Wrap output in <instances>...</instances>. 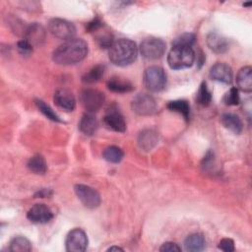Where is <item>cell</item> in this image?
Instances as JSON below:
<instances>
[{
	"label": "cell",
	"mask_w": 252,
	"mask_h": 252,
	"mask_svg": "<svg viewBox=\"0 0 252 252\" xmlns=\"http://www.w3.org/2000/svg\"><path fill=\"white\" fill-rule=\"evenodd\" d=\"M143 83L149 91L158 93L162 91L166 85V74L159 66H150L144 72Z\"/></svg>",
	"instance_id": "277c9868"
},
{
	"label": "cell",
	"mask_w": 252,
	"mask_h": 252,
	"mask_svg": "<svg viewBox=\"0 0 252 252\" xmlns=\"http://www.w3.org/2000/svg\"><path fill=\"white\" fill-rule=\"evenodd\" d=\"M167 108L171 111L181 114L186 120H188L190 117V105L187 100H184V99L171 100L167 103Z\"/></svg>",
	"instance_id": "484cf974"
},
{
	"label": "cell",
	"mask_w": 252,
	"mask_h": 252,
	"mask_svg": "<svg viewBox=\"0 0 252 252\" xmlns=\"http://www.w3.org/2000/svg\"><path fill=\"white\" fill-rule=\"evenodd\" d=\"M138 56L136 43L128 38H120L113 41L108 49V57L111 63L124 67L132 64Z\"/></svg>",
	"instance_id": "7a4b0ae2"
},
{
	"label": "cell",
	"mask_w": 252,
	"mask_h": 252,
	"mask_svg": "<svg viewBox=\"0 0 252 252\" xmlns=\"http://www.w3.org/2000/svg\"><path fill=\"white\" fill-rule=\"evenodd\" d=\"M104 26L102 20L98 17H95L94 18L92 21H90L89 23H87L86 25V31L88 32H94L98 30H100L102 27Z\"/></svg>",
	"instance_id": "d6a6232c"
},
{
	"label": "cell",
	"mask_w": 252,
	"mask_h": 252,
	"mask_svg": "<svg viewBox=\"0 0 252 252\" xmlns=\"http://www.w3.org/2000/svg\"><path fill=\"white\" fill-rule=\"evenodd\" d=\"M17 49H18L20 54H22L24 56H29V55H31L32 53L33 46L28 40L22 39V40L18 41Z\"/></svg>",
	"instance_id": "1f68e13d"
},
{
	"label": "cell",
	"mask_w": 252,
	"mask_h": 252,
	"mask_svg": "<svg viewBox=\"0 0 252 252\" xmlns=\"http://www.w3.org/2000/svg\"><path fill=\"white\" fill-rule=\"evenodd\" d=\"M237 90L250 94L252 92V68L250 66H244L239 69L236 75Z\"/></svg>",
	"instance_id": "ac0fdd59"
},
{
	"label": "cell",
	"mask_w": 252,
	"mask_h": 252,
	"mask_svg": "<svg viewBox=\"0 0 252 252\" xmlns=\"http://www.w3.org/2000/svg\"><path fill=\"white\" fill-rule=\"evenodd\" d=\"M98 128V122L96 118L92 113H85L80 122H79V129L82 133L87 136L94 135Z\"/></svg>",
	"instance_id": "7402d4cb"
},
{
	"label": "cell",
	"mask_w": 252,
	"mask_h": 252,
	"mask_svg": "<svg viewBox=\"0 0 252 252\" xmlns=\"http://www.w3.org/2000/svg\"><path fill=\"white\" fill-rule=\"evenodd\" d=\"M107 251H123V249L118 246H111L107 249Z\"/></svg>",
	"instance_id": "8d00e7d4"
},
{
	"label": "cell",
	"mask_w": 252,
	"mask_h": 252,
	"mask_svg": "<svg viewBox=\"0 0 252 252\" xmlns=\"http://www.w3.org/2000/svg\"><path fill=\"white\" fill-rule=\"evenodd\" d=\"M158 142V135L153 129H145L138 136V146L141 150L149 152L153 150Z\"/></svg>",
	"instance_id": "2e32d148"
},
{
	"label": "cell",
	"mask_w": 252,
	"mask_h": 252,
	"mask_svg": "<svg viewBox=\"0 0 252 252\" xmlns=\"http://www.w3.org/2000/svg\"><path fill=\"white\" fill-rule=\"evenodd\" d=\"M222 101L225 105L228 106H233L237 105L240 102V97H239V93L237 88H231L223 96Z\"/></svg>",
	"instance_id": "4dcf8cb0"
},
{
	"label": "cell",
	"mask_w": 252,
	"mask_h": 252,
	"mask_svg": "<svg viewBox=\"0 0 252 252\" xmlns=\"http://www.w3.org/2000/svg\"><path fill=\"white\" fill-rule=\"evenodd\" d=\"M165 42L158 37H146L140 44V52L147 60L159 59L165 52Z\"/></svg>",
	"instance_id": "5b68a950"
},
{
	"label": "cell",
	"mask_w": 252,
	"mask_h": 252,
	"mask_svg": "<svg viewBox=\"0 0 252 252\" xmlns=\"http://www.w3.org/2000/svg\"><path fill=\"white\" fill-rule=\"evenodd\" d=\"M34 103H35L37 109H38L46 118H48L49 120L54 121V122H62V120H61L60 117L55 113V111H54L48 104H46L43 100L38 99V98H35V99H34Z\"/></svg>",
	"instance_id": "f1b7e54d"
},
{
	"label": "cell",
	"mask_w": 252,
	"mask_h": 252,
	"mask_svg": "<svg viewBox=\"0 0 252 252\" xmlns=\"http://www.w3.org/2000/svg\"><path fill=\"white\" fill-rule=\"evenodd\" d=\"M207 45L215 53L221 54L228 49V41L225 37L216 32H211L207 35Z\"/></svg>",
	"instance_id": "e0dca14e"
},
{
	"label": "cell",
	"mask_w": 252,
	"mask_h": 252,
	"mask_svg": "<svg viewBox=\"0 0 252 252\" xmlns=\"http://www.w3.org/2000/svg\"><path fill=\"white\" fill-rule=\"evenodd\" d=\"M133 112L141 116L153 115L158 110L156 99L148 94H138L131 101Z\"/></svg>",
	"instance_id": "52a82bcc"
},
{
	"label": "cell",
	"mask_w": 252,
	"mask_h": 252,
	"mask_svg": "<svg viewBox=\"0 0 252 252\" xmlns=\"http://www.w3.org/2000/svg\"><path fill=\"white\" fill-rule=\"evenodd\" d=\"M159 251L161 252H180L181 247L175 242H164L160 247Z\"/></svg>",
	"instance_id": "e575fe53"
},
{
	"label": "cell",
	"mask_w": 252,
	"mask_h": 252,
	"mask_svg": "<svg viewBox=\"0 0 252 252\" xmlns=\"http://www.w3.org/2000/svg\"><path fill=\"white\" fill-rule=\"evenodd\" d=\"M48 31L53 36L65 40L74 38L76 34L75 26L71 22L60 18H53L49 21Z\"/></svg>",
	"instance_id": "ba28073f"
},
{
	"label": "cell",
	"mask_w": 252,
	"mask_h": 252,
	"mask_svg": "<svg viewBox=\"0 0 252 252\" xmlns=\"http://www.w3.org/2000/svg\"><path fill=\"white\" fill-rule=\"evenodd\" d=\"M87 54V42L82 38H72L54 49L52 60L58 65H73L84 60Z\"/></svg>",
	"instance_id": "6da1fadb"
},
{
	"label": "cell",
	"mask_w": 252,
	"mask_h": 252,
	"mask_svg": "<svg viewBox=\"0 0 252 252\" xmlns=\"http://www.w3.org/2000/svg\"><path fill=\"white\" fill-rule=\"evenodd\" d=\"M206 245L205 237L202 233H192L184 240V247L189 252H200L204 250Z\"/></svg>",
	"instance_id": "44dd1931"
},
{
	"label": "cell",
	"mask_w": 252,
	"mask_h": 252,
	"mask_svg": "<svg viewBox=\"0 0 252 252\" xmlns=\"http://www.w3.org/2000/svg\"><path fill=\"white\" fill-rule=\"evenodd\" d=\"M210 77L223 84H231L233 79L232 69L223 62H217L210 69Z\"/></svg>",
	"instance_id": "4fadbf2b"
},
{
	"label": "cell",
	"mask_w": 252,
	"mask_h": 252,
	"mask_svg": "<svg viewBox=\"0 0 252 252\" xmlns=\"http://www.w3.org/2000/svg\"><path fill=\"white\" fill-rule=\"evenodd\" d=\"M109 91L117 94H125L132 92L134 90V86L131 82L126 79L114 76L110 78L106 84Z\"/></svg>",
	"instance_id": "ffe728a7"
},
{
	"label": "cell",
	"mask_w": 252,
	"mask_h": 252,
	"mask_svg": "<svg viewBox=\"0 0 252 252\" xmlns=\"http://www.w3.org/2000/svg\"><path fill=\"white\" fill-rule=\"evenodd\" d=\"M196 36L194 33L191 32H185L180 34L179 36H177L176 38L173 39L172 41V46L175 45H182V46H191L193 45V43L195 42Z\"/></svg>",
	"instance_id": "f546056e"
},
{
	"label": "cell",
	"mask_w": 252,
	"mask_h": 252,
	"mask_svg": "<svg viewBox=\"0 0 252 252\" xmlns=\"http://www.w3.org/2000/svg\"><path fill=\"white\" fill-rule=\"evenodd\" d=\"M104 69L105 67L103 65H95L92 67L87 73L84 74L82 77V82L85 84H94L100 81V79L103 77Z\"/></svg>",
	"instance_id": "d4e9b609"
},
{
	"label": "cell",
	"mask_w": 252,
	"mask_h": 252,
	"mask_svg": "<svg viewBox=\"0 0 252 252\" xmlns=\"http://www.w3.org/2000/svg\"><path fill=\"white\" fill-rule=\"evenodd\" d=\"M24 39L28 40L32 46H40L45 42L46 31L38 23L30 24L24 33Z\"/></svg>",
	"instance_id": "8fae6325"
},
{
	"label": "cell",
	"mask_w": 252,
	"mask_h": 252,
	"mask_svg": "<svg viewBox=\"0 0 252 252\" xmlns=\"http://www.w3.org/2000/svg\"><path fill=\"white\" fill-rule=\"evenodd\" d=\"M251 4H252L251 2H248V3H244L243 6H248V7H249V6H251Z\"/></svg>",
	"instance_id": "74e56055"
},
{
	"label": "cell",
	"mask_w": 252,
	"mask_h": 252,
	"mask_svg": "<svg viewBox=\"0 0 252 252\" xmlns=\"http://www.w3.org/2000/svg\"><path fill=\"white\" fill-rule=\"evenodd\" d=\"M32 249L31 241L25 236H16L10 241L9 251L11 252H30Z\"/></svg>",
	"instance_id": "cb8c5ba5"
},
{
	"label": "cell",
	"mask_w": 252,
	"mask_h": 252,
	"mask_svg": "<svg viewBox=\"0 0 252 252\" xmlns=\"http://www.w3.org/2000/svg\"><path fill=\"white\" fill-rule=\"evenodd\" d=\"M103 123L108 129L112 131L120 133L126 131L125 119L117 109L110 108V110H108L103 117Z\"/></svg>",
	"instance_id": "9a60e30c"
},
{
	"label": "cell",
	"mask_w": 252,
	"mask_h": 252,
	"mask_svg": "<svg viewBox=\"0 0 252 252\" xmlns=\"http://www.w3.org/2000/svg\"><path fill=\"white\" fill-rule=\"evenodd\" d=\"M103 158L111 163H118L124 158V152L117 146H109L103 150Z\"/></svg>",
	"instance_id": "4316f807"
},
{
	"label": "cell",
	"mask_w": 252,
	"mask_h": 252,
	"mask_svg": "<svg viewBox=\"0 0 252 252\" xmlns=\"http://www.w3.org/2000/svg\"><path fill=\"white\" fill-rule=\"evenodd\" d=\"M27 218L34 223H46L52 220L53 214L46 205L35 204L28 211Z\"/></svg>",
	"instance_id": "7c38bea8"
},
{
	"label": "cell",
	"mask_w": 252,
	"mask_h": 252,
	"mask_svg": "<svg viewBox=\"0 0 252 252\" xmlns=\"http://www.w3.org/2000/svg\"><path fill=\"white\" fill-rule=\"evenodd\" d=\"M218 248L224 251V252H233L235 250L234 248V242L230 238H223L220 241Z\"/></svg>",
	"instance_id": "836d02e7"
},
{
	"label": "cell",
	"mask_w": 252,
	"mask_h": 252,
	"mask_svg": "<svg viewBox=\"0 0 252 252\" xmlns=\"http://www.w3.org/2000/svg\"><path fill=\"white\" fill-rule=\"evenodd\" d=\"M27 166L34 174H44L47 170L46 161H45L44 158L40 155H35V156L32 157L29 159Z\"/></svg>",
	"instance_id": "603a6c76"
},
{
	"label": "cell",
	"mask_w": 252,
	"mask_h": 252,
	"mask_svg": "<svg viewBox=\"0 0 252 252\" xmlns=\"http://www.w3.org/2000/svg\"><path fill=\"white\" fill-rule=\"evenodd\" d=\"M74 191L85 207L95 209L100 205V195L93 187L85 184H76L74 186Z\"/></svg>",
	"instance_id": "9c48e42d"
},
{
	"label": "cell",
	"mask_w": 252,
	"mask_h": 252,
	"mask_svg": "<svg viewBox=\"0 0 252 252\" xmlns=\"http://www.w3.org/2000/svg\"><path fill=\"white\" fill-rule=\"evenodd\" d=\"M52 195V191L49 189H40L34 196L36 198H45Z\"/></svg>",
	"instance_id": "d590c367"
},
{
	"label": "cell",
	"mask_w": 252,
	"mask_h": 252,
	"mask_svg": "<svg viewBox=\"0 0 252 252\" xmlns=\"http://www.w3.org/2000/svg\"><path fill=\"white\" fill-rule=\"evenodd\" d=\"M53 101L64 111H73L76 107V99L74 94L66 89L57 90L54 93Z\"/></svg>",
	"instance_id": "5bb4252c"
},
{
	"label": "cell",
	"mask_w": 252,
	"mask_h": 252,
	"mask_svg": "<svg viewBox=\"0 0 252 252\" xmlns=\"http://www.w3.org/2000/svg\"><path fill=\"white\" fill-rule=\"evenodd\" d=\"M66 250L68 252H84L88 247V236L81 228H74L66 236Z\"/></svg>",
	"instance_id": "30bf717a"
},
{
	"label": "cell",
	"mask_w": 252,
	"mask_h": 252,
	"mask_svg": "<svg viewBox=\"0 0 252 252\" xmlns=\"http://www.w3.org/2000/svg\"><path fill=\"white\" fill-rule=\"evenodd\" d=\"M196 101L202 106H209L212 102V93L209 91L207 83L202 82L196 94Z\"/></svg>",
	"instance_id": "83f0119b"
},
{
	"label": "cell",
	"mask_w": 252,
	"mask_h": 252,
	"mask_svg": "<svg viewBox=\"0 0 252 252\" xmlns=\"http://www.w3.org/2000/svg\"><path fill=\"white\" fill-rule=\"evenodd\" d=\"M104 100V94L95 89H85L80 93V102L89 113L99 110Z\"/></svg>",
	"instance_id": "8992f818"
},
{
	"label": "cell",
	"mask_w": 252,
	"mask_h": 252,
	"mask_svg": "<svg viewBox=\"0 0 252 252\" xmlns=\"http://www.w3.org/2000/svg\"><path fill=\"white\" fill-rule=\"evenodd\" d=\"M220 123L225 129L234 134H240L243 130L242 120L239 118V116L233 113H223L220 116Z\"/></svg>",
	"instance_id": "d6986e66"
},
{
	"label": "cell",
	"mask_w": 252,
	"mask_h": 252,
	"mask_svg": "<svg viewBox=\"0 0 252 252\" xmlns=\"http://www.w3.org/2000/svg\"><path fill=\"white\" fill-rule=\"evenodd\" d=\"M195 61V52L191 46L175 45L172 46L168 55V66L173 70H181L189 68Z\"/></svg>",
	"instance_id": "3957f363"
}]
</instances>
